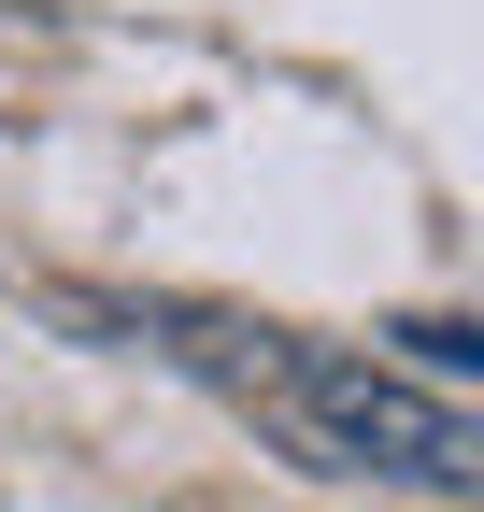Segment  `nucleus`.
Instances as JSON below:
<instances>
[{"label":"nucleus","mask_w":484,"mask_h":512,"mask_svg":"<svg viewBox=\"0 0 484 512\" xmlns=\"http://www.w3.org/2000/svg\"><path fill=\"white\" fill-rule=\"evenodd\" d=\"M129 328H157V356L214 370L242 413H257L299 470L328 484H413V498H470L484 484V427L470 399H442V384L385 370V342H299V328H242V313H129Z\"/></svg>","instance_id":"obj_1"}]
</instances>
